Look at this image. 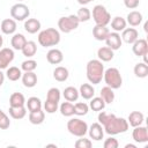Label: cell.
<instances>
[{
    "instance_id": "5b68a950",
    "label": "cell",
    "mask_w": 148,
    "mask_h": 148,
    "mask_svg": "<svg viewBox=\"0 0 148 148\" xmlns=\"http://www.w3.org/2000/svg\"><path fill=\"white\" fill-rule=\"evenodd\" d=\"M67 130L72 135L81 138L87 134L88 125L86 121L81 120L80 118H72L67 121Z\"/></svg>"
},
{
    "instance_id": "9c48e42d",
    "label": "cell",
    "mask_w": 148,
    "mask_h": 148,
    "mask_svg": "<svg viewBox=\"0 0 148 148\" xmlns=\"http://www.w3.org/2000/svg\"><path fill=\"white\" fill-rule=\"evenodd\" d=\"M14 51L9 47L0 49V69L8 68V65L14 60Z\"/></svg>"
},
{
    "instance_id": "f907efd6",
    "label": "cell",
    "mask_w": 148,
    "mask_h": 148,
    "mask_svg": "<svg viewBox=\"0 0 148 148\" xmlns=\"http://www.w3.org/2000/svg\"><path fill=\"white\" fill-rule=\"evenodd\" d=\"M2 44H3V38H2V36L0 35V49H1V46H2Z\"/></svg>"
},
{
    "instance_id": "4fadbf2b",
    "label": "cell",
    "mask_w": 148,
    "mask_h": 148,
    "mask_svg": "<svg viewBox=\"0 0 148 148\" xmlns=\"http://www.w3.org/2000/svg\"><path fill=\"white\" fill-rule=\"evenodd\" d=\"M88 133L90 139L95 141H101L104 136V128L99 123H94L90 125V127H88Z\"/></svg>"
},
{
    "instance_id": "681fc988",
    "label": "cell",
    "mask_w": 148,
    "mask_h": 148,
    "mask_svg": "<svg viewBox=\"0 0 148 148\" xmlns=\"http://www.w3.org/2000/svg\"><path fill=\"white\" fill-rule=\"evenodd\" d=\"M125 147H126V148H136V146H135V145H132V143H128V145H126Z\"/></svg>"
},
{
    "instance_id": "836d02e7",
    "label": "cell",
    "mask_w": 148,
    "mask_h": 148,
    "mask_svg": "<svg viewBox=\"0 0 148 148\" xmlns=\"http://www.w3.org/2000/svg\"><path fill=\"white\" fill-rule=\"evenodd\" d=\"M9 114L13 119H22L25 117L27 114V108L25 106H16V108H13V106H9Z\"/></svg>"
},
{
    "instance_id": "277c9868",
    "label": "cell",
    "mask_w": 148,
    "mask_h": 148,
    "mask_svg": "<svg viewBox=\"0 0 148 148\" xmlns=\"http://www.w3.org/2000/svg\"><path fill=\"white\" fill-rule=\"evenodd\" d=\"M103 80L106 83V86L112 89H119L123 84L121 74H120L119 69L116 67H110L106 71H104Z\"/></svg>"
},
{
    "instance_id": "3957f363",
    "label": "cell",
    "mask_w": 148,
    "mask_h": 148,
    "mask_svg": "<svg viewBox=\"0 0 148 148\" xmlns=\"http://www.w3.org/2000/svg\"><path fill=\"white\" fill-rule=\"evenodd\" d=\"M60 42V32L54 28H47L38 34V43L43 47H51L58 45Z\"/></svg>"
},
{
    "instance_id": "4dcf8cb0",
    "label": "cell",
    "mask_w": 148,
    "mask_h": 148,
    "mask_svg": "<svg viewBox=\"0 0 148 148\" xmlns=\"http://www.w3.org/2000/svg\"><path fill=\"white\" fill-rule=\"evenodd\" d=\"M45 120V112L43 110L29 112V121L32 125H40Z\"/></svg>"
},
{
    "instance_id": "44dd1931",
    "label": "cell",
    "mask_w": 148,
    "mask_h": 148,
    "mask_svg": "<svg viewBox=\"0 0 148 148\" xmlns=\"http://www.w3.org/2000/svg\"><path fill=\"white\" fill-rule=\"evenodd\" d=\"M24 29L29 34H36L40 30V22L37 18H27L24 21Z\"/></svg>"
},
{
    "instance_id": "d6986e66",
    "label": "cell",
    "mask_w": 148,
    "mask_h": 148,
    "mask_svg": "<svg viewBox=\"0 0 148 148\" xmlns=\"http://www.w3.org/2000/svg\"><path fill=\"white\" fill-rule=\"evenodd\" d=\"M21 79L23 86L27 88H34L37 84V74L35 72H24Z\"/></svg>"
},
{
    "instance_id": "484cf974",
    "label": "cell",
    "mask_w": 148,
    "mask_h": 148,
    "mask_svg": "<svg viewBox=\"0 0 148 148\" xmlns=\"http://www.w3.org/2000/svg\"><path fill=\"white\" fill-rule=\"evenodd\" d=\"M25 43H27V38L22 34H14L12 39H10V44H12L14 50H20L21 51Z\"/></svg>"
},
{
    "instance_id": "9a60e30c",
    "label": "cell",
    "mask_w": 148,
    "mask_h": 148,
    "mask_svg": "<svg viewBox=\"0 0 148 148\" xmlns=\"http://www.w3.org/2000/svg\"><path fill=\"white\" fill-rule=\"evenodd\" d=\"M17 24L16 21L13 18H5L0 23V29L5 35H14L16 31Z\"/></svg>"
},
{
    "instance_id": "f35d334b",
    "label": "cell",
    "mask_w": 148,
    "mask_h": 148,
    "mask_svg": "<svg viewBox=\"0 0 148 148\" xmlns=\"http://www.w3.org/2000/svg\"><path fill=\"white\" fill-rule=\"evenodd\" d=\"M77 18L80 22H87L90 20L91 17V12L87 8V7H81L79 10H77V14H76Z\"/></svg>"
},
{
    "instance_id": "2e32d148",
    "label": "cell",
    "mask_w": 148,
    "mask_h": 148,
    "mask_svg": "<svg viewBox=\"0 0 148 148\" xmlns=\"http://www.w3.org/2000/svg\"><path fill=\"white\" fill-rule=\"evenodd\" d=\"M46 60L51 65H58L64 60V54L59 49H51L46 53Z\"/></svg>"
},
{
    "instance_id": "ac0fdd59",
    "label": "cell",
    "mask_w": 148,
    "mask_h": 148,
    "mask_svg": "<svg viewBox=\"0 0 148 148\" xmlns=\"http://www.w3.org/2000/svg\"><path fill=\"white\" fill-rule=\"evenodd\" d=\"M143 17H142V14L138 10H132L127 14L126 16V23H128L131 27H138L141 24Z\"/></svg>"
},
{
    "instance_id": "b9f144b4",
    "label": "cell",
    "mask_w": 148,
    "mask_h": 148,
    "mask_svg": "<svg viewBox=\"0 0 148 148\" xmlns=\"http://www.w3.org/2000/svg\"><path fill=\"white\" fill-rule=\"evenodd\" d=\"M59 108V103L58 102H53V101H49L46 99L44 103V110L47 113H54Z\"/></svg>"
},
{
    "instance_id": "4316f807",
    "label": "cell",
    "mask_w": 148,
    "mask_h": 148,
    "mask_svg": "<svg viewBox=\"0 0 148 148\" xmlns=\"http://www.w3.org/2000/svg\"><path fill=\"white\" fill-rule=\"evenodd\" d=\"M22 53L24 57L27 58H31L36 54L37 52V44L34 40H27V43L24 44V46L22 47Z\"/></svg>"
},
{
    "instance_id": "7a4b0ae2",
    "label": "cell",
    "mask_w": 148,
    "mask_h": 148,
    "mask_svg": "<svg viewBox=\"0 0 148 148\" xmlns=\"http://www.w3.org/2000/svg\"><path fill=\"white\" fill-rule=\"evenodd\" d=\"M86 73H87V79L90 83L92 84H98L104 74V65L103 61L99 59H91L88 61L87 67H86Z\"/></svg>"
},
{
    "instance_id": "e575fe53",
    "label": "cell",
    "mask_w": 148,
    "mask_h": 148,
    "mask_svg": "<svg viewBox=\"0 0 148 148\" xmlns=\"http://www.w3.org/2000/svg\"><path fill=\"white\" fill-rule=\"evenodd\" d=\"M101 97L103 98V101L106 103V104H111L113 101H114V92H113V89L105 86L101 89Z\"/></svg>"
},
{
    "instance_id": "1f68e13d",
    "label": "cell",
    "mask_w": 148,
    "mask_h": 148,
    "mask_svg": "<svg viewBox=\"0 0 148 148\" xmlns=\"http://www.w3.org/2000/svg\"><path fill=\"white\" fill-rule=\"evenodd\" d=\"M134 74L136 77H140V79H145L148 76V64H145V62H138L134 68Z\"/></svg>"
},
{
    "instance_id": "30bf717a",
    "label": "cell",
    "mask_w": 148,
    "mask_h": 148,
    "mask_svg": "<svg viewBox=\"0 0 148 148\" xmlns=\"http://www.w3.org/2000/svg\"><path fill=\"white\" fill-rule=\"evenodd\" d=\"M105 43H106V46L110 47L111 50L116 51V50H119L121 44H123V40H121V37L119 35V32H109L108 37L105 38Z\"/></svg>"
},
{
    "instance_id": "7dc6e473",
    "label": "cell",
    "mask_w": 148,
    "mask_h": 148,
    "mask_svg": "<svg viewBox=\"0 0 148 148\" xmlns=\"http://www.w3.org/2000/svg\"><path fill=\"white\" fill-rule=\"evenodd\" d=\"M3 82H5V74H3L2 71L0 69V87L3 84Z\"/></svg>"
},
{
    "instance_id": "ab89813d",
    "label": "cell",
    "mask_w": 148,
    "mask_h": 148,
    "mask_svg": "<svg viewBox=\"0 0 148 148\" xmlns=\"http://www.w3.org/2000/svg\"><path fill=\"white\" fill-rule=\"evenodd\" d=\"M60 96H61L60 90H59L58 88H56V87H52V88H50V89L47 90L46 99H49V101H53V102H58V103H59V101H60Z\"/></svg>"
},
{
    "instance_id": "cb8c5ba5",
    "label": "cell",
    "mask_w": 148,
    "mask_h": 148,
    "mask_svg": "<svg viewBox=\"0 0 148 148\" xmlns=\"http://www.w3.org/2000/svg\"><path fill=\"white\" fill-rule=\"evenodd\" d=\"M79 94H80V96H81L82 98H84V99H90V98H92L94 95H95V89H94V87H92L91 84H89V83H83V84L80 86Z\"/></svg>"
},
{
    "instance_id": "f546056e",
    "label": "cell",
    "mask_w": 148,
    "mask_h": 148,
    "mask_svg": "<svg viewBox=\"0 0 148 148\" xmlns=\"http://www.w3.org/2000/svg\"><path fill=\"white\" fill-rule=\"evenodd\" d=\"M25 105H27V109L29 110V112L42 110V101L36 96L29 97L28 101H25Z\"/></svg>"
},
{
    "instance_id": "816d5d0a",
    "label": "cell",
    "mask_w": 148,
    "mask_h": 148,
    "mask_svg": "<svg viewBox=\"0 0 148 148\" xmlns=\"http://www.w3.org/2000/svg\"><path fill=\"white\" fill-rule=\"evenodd\" d=\"M147 27H148V23L146 22V23H145V31H146V32L148 31V28H147Z\"/></svg>"
},
{
    "instance_id": "52a82bcc",
    "label": "cell",
    "mask_w": 148,
    "mask_h": 148,
    "mask_svg": "<svg viewBox=\"0 0 148 148\" xmlns=\"http://www.w3.org/2000/svg\"><path fill=\"white\" fill-rule=\"evenodd\" d=\"M92 18L97 25H108L111 21V14L103 5H96L92 8Z\"/></svg>"
},
{
    "instance_id": "7402d4cb",
    "label": "cell",
    "mask_w": 148,
    "mask_h": 148,
    "mask_svg": "<svg viewBox=\"0 0 148 148\" xmlns=\"http://www.w3.org/2000/svg\"><path fill=\"white\" fill-rule=\"evenodd\" d=\"M68 76H69V72L64 66H58L53 71V77L58 82H65L68 79Z\"/></svg>"
},
{
    "instance_id": "f1b7e54d",
    "label": "cell",
    "mask_w": 148,
    "mask_h": 148,
    "mask_svg": "<svg viewBox=\"0 0 148 148\" xmlns=\"http://www.w3.org/2000/svg\"><path fill=\"white\" fill-rule=\"evenodd\" d=\"M110 22H111V28H112L113 31H116V32L123 31V30L126 28V25H127L126 20H125L124 17H121V16H116V17H113Z\"/></svg>"
},
{
    "instance_id": "603a6c76",
    "label": "cell",
    "mask_w": 148,
    "mask_h": 148,
    "mask_svg": "<svg viewBox=\"0 0 148 148\" xmlns=\"http://www.w3.org/2000/svg\"><path fill=\"white\" fill-rule=\"evenodd\" d=\"M113 50H111L110 47L108 46H103V47H99L97 50V57L101 61H110L113 59Z\"/></svg>"
},
{
    "instance_id": "8fae6325",
    "label": "cell",
    "mask_w": 148,
    "mask_h": 148,
    "mask_svg": "<svg viewBox=\"0 0 148 148\" xmlns=\"http://www.w3.org/2000/svg\"><path fill=\"white\" fill-rule=\"evenodd\" d=\"M132 45V51L135 56L142 57L145 54H148V43L145 38H138Z\"/></svg>"
},
{
    "instance_id": "ee69618b",
    "label": "cell",
    "mask_w": 148,
    "mask_h": 148,
    "mask_svg": "<svg viewBox=\"0 0 148 148\" xmlns=\"http://www.w3.org/2000/svg\"><path fill=\"white\" fill-rule=\"evenodd\" d=\"M10 126V120L8 116L0 109V130H7Z\"/></svg>"
},
{
    "instance_id": "60d3db41",
    "label": "cell",
    "mask_w": 148,
    "mask_h": 148,
    "mask_svg": "<svg viewBox=\"0 0 148 148\" xmlns=\"http://www.w3.org/2000/svg\"><path fill=\"white\" fill-rule=\"evenodd\" d=\"M36 68H37V61L34 60V59L24 60L21 64V69L24 71V72H34Z\"/></svg>"
},
{
    "instance_id": "8d00e7d4",
    "label": "cell",
    "mask_w": 148,
    "mask_h": 148,
    "mask_svg": "<svg viewBox=\"0 0 148 148\" xmlns=\"http://www.w3.org/2000/svg\"><path fill=\"white\" fill-rule=\"evenodd\" d=\"M59 110H60V113L65 117H71L74 114V105L72 104V102H64L60 104L59 106Z\"/></svg>"
},
{
    "instance_id": "ba28073f",
    "label": "cell",
    "mask_w": 148,
    "mask_h": 148,
    "mask_svg": "<svg viewBox=\"0 0 148 148\" xmlns=\"http://www.w3.org/2000/svg\"><path fill=\"white\" fill-rule=\"evenodd\" d=\"M29 15H30L29 7L22 2H17L13 5L10 8V16L15 21H24L29 17Z\"/></svg>"
},
{
    "instance_id": "d6a6232c",
    "label": "cell",
    "mask_w": 148,
    "mask_h": 148,
    "mask_svg": "<svg viewBox=\"0 0 148 148\" xmlns=\"http://www.w3.org/2000/svg\"><path fill=\"white\" fill-rule=\"evenodd\" d=\"M6 76L9 81H17L18 79L22 77V69L16 67V66H12V67L7 68Z\"/></svg>"
},
{
    "instance_id": "f6af8a7d",
    "label": "cell",
    "mask_w": 148,
    "mask_h": 148,
    "mask_svg": "<svg viewBox=\"0 0 148 148\" xmlns=\"http://www.w3.org/2000/svg\"><path fill=\"white\" fill-rule=\"evenodd\" d=\"M103 146H104V148H117V147L119 146V142H118V140H117V139H114V138L110 136V138L105 139V141H104Z\"/></svg>"
},
{
    "instance_id": "bcb514c9",
    "label": "cell",
    "mask_w": 148,
    "mask_h": 148,
    "mask_svg": "<svg viewBox=\"0 0 148 148\" xmlns=\"http://www.w3.org/2000/svg\"><path fill=\"white\" fill-rule=\"evenodd\" d=\"M140 3V0H124V5L125 7L130 8V9H134L139 6Z\"/></svg>"
},
{
    "instance_id": "f5cc1de1",
    "label": "cell",
    "mask_w": 148,
    "mask_h": 148,
    "mask_svg": "<svg viewBox=\"0 0 148 148\" xmlns=\"http://www.w3.org/2000/svg\"><path fill=\"white\" fill-rule=\"evenodd\" d=\"M17 1H18V2H20V1H23V0H17Z\"/></svg>"
},
{
    "instance_id": "8992f818",
    "label": "cell",
    "mask_w": 148,
    "mask_h": 148,
    "mask_svg": "<svg viewBox=\"0 0 148 148\" xmlns=\"http://www.w3.org/2000/svg\"><path fill=\"white\" fill-rule=\"evenodd\" d=\"M80 24V21L76 15H68V16H62L58 20V28L61 32L69 34L73 30H75Z\"/></svg>"
},
{
    "instance_id": "6da1fadb",
    "label": "cell",
    "mask_w": 148,
    "mask_h": 148,
    "mask_svg": "<svg viewBox=\"0 0 148 148\" xmlns=\"http://www.w3.org/2000/svg\"><path fill=\"white\" fill-rule=\"evenodd\" d=\"M98 123L103 126L104 132L110 135L125 133L130 126L125 118L116 117L113 113H109L105 111H99Z\"/></svg>"
},
{
    "instance_id": "7bdbcfd3",
    "label": "cell",
    "mask_w": 148,
    "mask_h": 148,
    "mask_svg": "<svg viewBox=\"0 0 148 148\" xmlns=\"http://www.w3.org/2000/svg\"><path fill=\"white\" fill-rule=\"evenodd\" d=\"M74 145H75L76 148H91L92 147L91 140L86 139L84 136H81V139H77Z\"/></svg>"
},
{
    "instance_id": "74e56055",
    "label": "cell",
    "mask_w": 148,
    "mask_h": 148,
    "mask_svg": "<svg viewBox=\"0 0 148 148\" xmlns=\"http://www.w3.org/2000/svg\"><path fill=\"white\" fill-rule=\"evenodd\" d=\"M89 111V105L84 102H77L74 104V114L76 116H86Z\"/></svg>"
},
{
    "instance_id": "7c38bea8",
    "label": "cell",
    "mask_w": 148,
    "mask_h": 148,
    "mask_svg": "<svg viewBox=\"0 0 148 148\" xmlns=\"http://www.w3.org/2000/svg\"><path fill=\"white\" fill-rule=\"evenodd\" d=\"M132 138L138 143H145L148 141V130L146 126H136L132 132Z\"/></svg>"
},
{
    "instance_id": "d590c367",
    "label": "cell",
    "mask_w": 148,
    "mask_h": 148,
    "mask_svg": "<svg viewBox=\"0 0 148 148\" xmlns=\"http://www.w3.org/2000/svg\"><path fill=\"white\" fill-rule=\"evenodd\" d=\"M106 103L103 101V98L101 96L98 97H92L90 98V103H89V108L92 110V111H102L104 108H105Z\"/></svg>"
},
{
    "instance_id": "ffe728a7",
    "label": "cell",
    "mask_w": 148,
    "mask_h": 148,
    "mask_svg": "<svg viewBox=\"0 0 148 148\" xmlns=\"http://www.w3.org/2000/svg\"><path fill=\"white\" fill-rule=\"evenodd\" d=\"M110 30L106 25H95L92 29V36L95 37L96 40H105V38L108 37Z\"/></svg>"
},
{
    "instance_id": "83f0119b",
    "label": "cell",
    "mask_w": 148,
    "mask_h": 148,
    "mask_svg": "<svg viewBox=\"0 0 148 148\" xmlns=\"http://www.w3.org/2000/svg\"><path fill=\"white\" fill-rule=\"evenodd\" d=\"M62 95H64L65 99L68 101V102H75V101H77V98L80 96L79 90L75 87H72V86L66 87L62 91Z\"/></svg>"
},
{
    "instance_id": "5bb4252c",
    "label": "cell",
    "mask_w": 148,
    "mask_h": 148,
    "mask_svg": "<svg viewBox=\"0 0 148 148\" xmlns=\"http://www.w3.org/2000/svg\"><path fill=\"white\" fill-rule=\"evenodd\" d=\"M121 32V40H124L127 44H133L139 38V32L135 28H125Z\"/></svg>"
},
{
    "instance_id": "d4e9b609",
    "label": "cell",
    "mask_w": 148,
    "mask_h": 148,
    "mask_svg": "<svg viewBox=\"0 0 148 148\" xmlns=\"http://www.w3.org/2000/svg\"><path fill=\"white\" fill-rule=\"evenodd\" d=\"M25 105V97L21 92H13L9 97V106H24Z\"/></svg>"
},
{
    "instance_id": "c3c4849f",
    "label": "cell",
    "mask_w": 148,
    "mask_h": 148,
    "mask_svg": "<svg viewBox=\"0 0 148 148\" xmlns=\"http://www.w3.org/2000/svg\"><path fill=\"white\" fill-rule=\"evenodd\" d=\"M91 1H94V0H77V2L80 3V5H87V3H89V2H91Z\"/></svg>"
},
{
    "instance_id": "e0dca14e",
    "label": "cell",
    "mask_w": 148,
    "mask_h": 148,
    "mask_svg": "<svg viewBox=\"0 0 148 148\" xmlns=\"http://www.w3.org/2000/svg\"><path fill=\"white\" fill-rule=\"evenodd\" d=\"M143 120H145V116L140 111H132L128 114V118H127V123L132 127H136V126L142 125Z\"/></svg>"
}]
</instances>
